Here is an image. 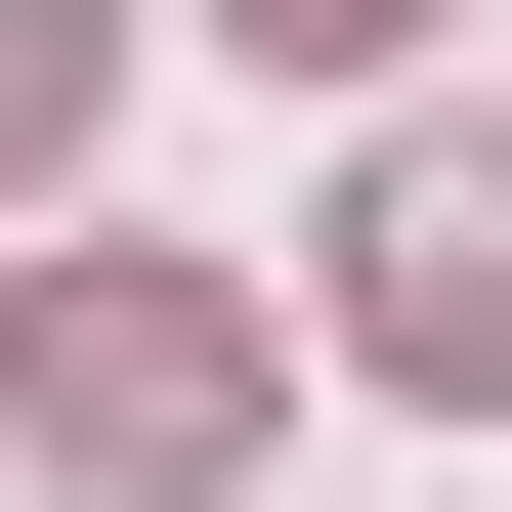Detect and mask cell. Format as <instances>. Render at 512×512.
I'll use <instances>...</instances> for the list:
<instances>
[{"label":"cell","mask_w":512,"mask_h":512,"mask_svg":"<svg viewBox=\"0 0 512 512\" xmlns=\"http://www.w3.org/2000/svg\"><path fill=\"white\" fill-rule=\"evenodd\" d=\"M0 427H43V470H214L256 427V299L214 256H43V299H0Z\"/></svg>","instance_id":"cell-1"},{"label":"cell","mask_w":512,"mask_h":512,"mask_svg":"<svg viewBox=\"0 0 512 512\" xmlns=\"http://www.w3.org/2000/svg\"><path fill=\"white\" fill-rule=\"evenodd\" d=\"M342 342H384V384H512V171H470V128H384V214H342Z\"/></svg>","instance_id":"cell-2"},{"label":"cell","mask_w":512,"mask_h":512,"mask_svg":"<svg viewBox=\"0 0 512 512\" xmlns=\"http://www.w3.org/2000/svg\"><path fill=\"white\" fill-rule=\"evenodd\" d=\"M43 128H86V0H0V171H43Z\"/></svg>","instance_id":"cell-3"},{"label":"cell","mask_w":512,"mask_h":512,"mask_svg":"<svg viewBox=\"0 0 512 512\" xmlns=\"http://www.w3.org/2000/svg\"><path fill=\"white\" fill-rule=\"evenodd\" d=\"M256 43H299V86H384V43H427V0H256Z\"/></svg>","instance_id":"cell-4"}]
</instances>
